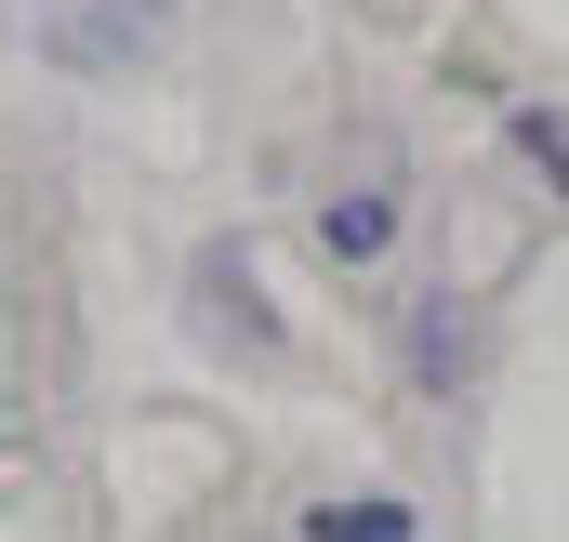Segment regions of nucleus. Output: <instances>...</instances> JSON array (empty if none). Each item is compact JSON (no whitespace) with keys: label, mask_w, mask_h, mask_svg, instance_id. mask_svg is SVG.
Segmentation results:
<instances>
[{"label":"nucleus","mask_w":569,"mask_h":542,"mask_svg":"<svg viewBox=\"0 0 569 542\" xmlns=\"http://www.w3.org/2000/svg\"><path fill=\"white\" fill-rule=\"evenodd\" d=\"M463 371H477V304L463 291H425L411 304V384L425 398H463Z\"/></svg>","instance_id":"nucleus-2"},{"label":"nucleus","mask_w":569,"mask_h":542,"mask_svg":"<svg viewBox=\"0 0 569 542\" xmlns=\"http://www.w3.org/2000/svg\"><path fill=\"white\" fill-rule=\"evenodd\" d=\"M159 27H172V0H80V13L40 27V53H53V67H120V53H146Z\"/></svg>","instance_id":"nucleus-1"},{"label":"nucleus","mask_w":569,"mask_h":542,"mask_svg":"<svg viewBox=\"0 0 569 542\" xmlns=\"http://www.w3.org/2000/svg\"><path fill=\"white\" fill-rule=\"evenodd\" d=\"M199 318H212V331H239V344H279V331H266V304H252V265H239V252H199Z\"/></svg>","instance_id":"nucleus-3"},{"label":"nucleus","mask_w":569,"mask_h":542,"mask_svg":"<svg viewBox=\"0 0 569 542\" xmlns=\"http://www.w3.org/2000/svg\"><path fill=\"white\" fill-rule=\"evenodd\" d=\"M385 239H398V199H331V212H318V252H331V265H371Z\"/></svg>","instance_id":"nucleus-4"},{"label":"nucleus","mask_w":569,"mask_h":542,"mask_svg":"<svg viewBox=\"0 0 569 542\" xmlns=\"http://www.w3.org/2000/svg\"><path fill=\"white\" fill-rule=\"evenodd\" d=\"M318 542H411V503H331Z\"/></svg>","instance_id":"nucleus-5"}]
</instances>
